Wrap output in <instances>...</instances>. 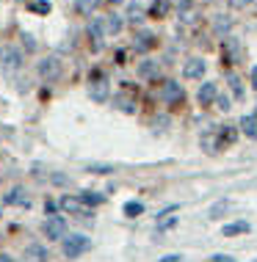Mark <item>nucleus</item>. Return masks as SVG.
<instances>
[{
    "mask_svg": "<svg viewBox=\"0 0 257 262\" xmlns=\"http://www.w3.org/2000/svg\"><path fill=\"white\" fill-rule=\"evenodd\" d=\"M0 67L6 69V72H17L19 67H23V50L14 45H0Z\"/></svg>",
    "mask_w": 257,
    "mask_h": 262,
    "instance_id": "nucleus-1",
    "label": "nucleus"
},
{
    "mask_svg": "<svg viewBox=\"0 0 257 262\" xmlns=\"http://www.w3.org/2000/svg\"><path fill=\"white\" fill-rule=\"evenodd\" d=\"M89 246H91V240L86 235H69L61 243V251H64V257H67V259H77L83 251H89Z\"/></svg>",
    "mask_w": 257,
    "mask_h": 262,
    "instance_id": "nucleus-2",
    "label": "nucleus"
},
{
    "mask_svg": "<svg viewBox=\"0 0 257 262\" xmlns=\"http://www.w3.org/2000/svg\"><path fill=\"white\" fill-rule=\"evenodd\" d=\"M36 72H39L42 80H55V77L61 75V58L58 55H47V58H42Z\"/></svg>",
    "mask_w": 257,
    "mask_h": 262,
    "instance_id": "nucleus-3",
    "label": "nucleus"
},
{
    "mask_svg": "<svg viewBox=\"0 0 257 262\" xmlns=\"http://www.w3.org/2000/svg\"><path fill=\"white\" fill-rule=\"evenodd\" d=\"M45 235H47L50 240H61V243H64V240L69 237V235H67V221H64L61 215H53V218L45 224Z\"/></svg>",
    "mask_w": 257,
    "mask_h": 262,
    "instance_id": "nucleus-4",
    "label": "nucleus"
},
{
    "mask_svg": "<svg viewBox=\"0 0 257 262\" xmlns=\"http://www.w3.org/2000/svg\"><path fill=\"white\" fill-rule=\"evenodd\" d=\"M108 94H111V86H108V80H105V75L94 77V80L89 83V97L94 102H105V100H108Z\"/></svg>",
    "mask_w": 257,
    "mask_h": 262,
    "instance_id": "nucleus-5",
    "label": "nucleus"
},
{
    "mask_svg": "<svg viewBox=\"0 0 257 262\" xmlns=\"http://www.w3.org/2000/svg\"><path fill=\"white\" fill-rule=\"evenodd\" d=\"M205 72H208V63H205L202 58H188L183 67V75L188 77V80H202Z\"/></svg>",
    "mask_w": 257,
    "mask_h": 262,
    "instance_id": "nucleus-6",
    "label": "nucleus"
},
{
    "mask_svg": "<svg viewBox=\"0 0 257 262\" xmlns=\"http://www.w3.org/2000/svg\"><path fill=\"white\" fill-rule=\"evenodd\" d=\"M183 86L180 83H174V80H169L166 86H163V102L166 105H180L183 102Z\"/></svg>",
    "mask_w": 257,
    "mask_h": 262,
    "instance_id": "nucleus-7",
    "label": "nucleus"
},
{
    "mask_svg": "<svg viewBox=\"0 0 257 262\" xmlns=\"http://www.w3.org/2000/svg\"><path fill=\"white\" fill-rule=\"evenodd\" d=\"M89 36L94 39V47H103V39L108 36V31H105V19H103V17L94 19V23L89 25Z\"/></svg>",
    "mask_w": 257,
    "mask_h": 262,
    "instance_id": "nucleus-8",
    "label": "nucleus"
},
{
    "mask_svg": "<svg viewBox=\"0 0 257 262\" xmlns=\"http://www.w3.org/2000/svg\"><path fill=\"white\" fill-rule=\"evenodd\" d=\"M133 47H135L139 53H147L149 47H155V33H152V31H141V33H135Z\"/></svg>",
    "mask_w": 257,
    "mask_h": 262,
    "instance_id": "nucleus-9",
    "label": "nucleus"
},
{
    "mask_svg": "<svg viewBox=\"0 0 257 262\" xmlns=\"http://www.w3.org/2000/svg\"><path fill=\"white\" fill-rule=\"evenodd\" d=\"M158 72H161V67H158V61H152V58L139 63V77H144V80H155Z\"/></svg>",
    "mask_w": 257,
    "mask_h": 262,
    "instance_id": "nucleus-10",
    "label": "nucleus"
},
{
    "mask_svg": "<svg viewBox=\"0 0 257 262\" xmlns=\"http://www.w3.org/2000/svg\"><path fill=\"white\" fill-rule=\"evenodd\" d=\"M199 102L202 105H210L213 100H216L219 97V89H216V83H202V86H199Z\"/></svg>",
    "mask_w": 257,
    "mask_h": 262,
    "instance_id": "nucleus-11",
    "label": "nucleus"
},
{
    "mask_svg": "<svg viewBox=\"0 0 257 262\" xmlns=\"http://www.w3.org/2000/svg\"><path fill=\"white\" fill-rule=\"evenodd\" d=\"M25 259H28V262H45V259H47V249H45L42 243H31V246L25 249Z\"/></svg>",
    "mask_w": 257,
    "mask_h": 262,
    "instance_id": "nucleus-12",
    "label": "nucleus"
},
{
    "mask_svg": "<svg viewBox=\"0 0 257 262\" xmlns=\"http://www.w3.org/2000/svg\"><path fill=\"white\" fill-rule=\"evenodd\" d=\"M191 6H194V0H180V3H177V17H180L183 25L194 23V11H191Z\"/></svg>",
    "mask_w": 257,
    "mask_h": 262,
    "instance_id": "nucleus-13",
    "label": "nucleus"
},
{
    "mask_svg": "<svg viewBox=\"0 0 257 262\" xmlns=\"http://www.w3.org/2000/svg\"><path fill=\"white\" fill-rule=\"evenodd\" d=\"M58 207L64 212H81L83 210V202H81V196H61Z\"/></svg>",
    "mask_w": 257,
    "mask_h": 262,
    "instance_id": "nucleus-14",
    "label": "nucleus"
},
{
    "mask_svg": "<svg viewBox=\"0 0 257 262\" xmlns=\"http://www.w3.org/2000/svg\"><path fill=\"white\" fill-rule=\"evenodd\" d=\"M125 17H127V23L139 25L141 19L147 17V11H144V6H141V3H130V6H127V11H125Z\"/></svg>",
    "mask_w": 257,
    "mask_h": 262,
    "instance_id": "nucleus-15",
    "label": "nucleus"
},
{
    "mask_svg": "<svg viewBox=\"0 0 257 262\" xmlns=\"http://www.w3.org/2000/svg\"><path fill=\"white\" fill-rule=\"evenodd\" d=\"M171 9V0H152V6H149V17L155 19H163Z\"/></svg>",
    "mask_w": 257,
    "mask_h": 262,
    "instance_id": "nucleus-16",
    "label": "nucleus"
},
{
    "mask_svg": "<svg viewBox=\"0 0 257 262\" xmlns=\"http://www.w3.org/2000/svg\"><path fill=\"white\" fill-rule=\"evenodd\" d=\"M210 25H213V31H216V33H230L232 17H227V14H216V17L210 19Z\"/></svg>",
    "mask_w": 257,
    "mask_h": 262,
    "instance_id": "nucleus-17",
    "label": "nucleus"
},
{
    "mask_svg": "<svg viewBox=\"0 0 257 262\" xmlns=\"http://www.w3.org/2000/svg\"><path fill=\"white\" fill-rule=\"evenodd\" d=\"M105 31H108V36H113V33H119L122 31V25H125V19L119 17V14H105Z\"/></svg>",
    "mask_w": 257,
    "mask_h": 262,
    "instance_id": "nucleus-18",
    "label": "nucleus"
},
{
    "mask_svg": "<svg viewBox=\"0 0 257 262\" xmlns=\"http://www.w3.org/2000/svg\"><path fill=\"white\" fill-rule=\"evenodd\" d=\"M241 130H244L249 138L257 141V113H249V116L241 119Z\"/></svg>",
    "mask_w": 257,
    "mask_h": 262,
    "instance_id": "nucleus-19",
    "label": "nucleus"
},
{
    "mask_svg": "<svg viewBox=\"0 0 257 262\" xmlns=\"http://www.w3.org/2000/svg\"><path fill=\"white\" fill-rule=\"evenodd\" d=\"M219 146H221L219 136H216V133H213V130H208V133H205V136H202V149L208 152V155H213V152L219 149Z\"/></svg>",
    "mask_w": 257,
    "mask_h": 262,
    "instance_id": "nucleus-20",
    "label": "nucleus"
},
{
    "mask_svg": "<svg viewBox=\"0 0 257 262\" xmlns=\"http://www.w3.org/2000/svg\"><path fill=\"white\" fill-rule=\"evenodd\" d=\"M100 6H103V0H77V11H81V17H91Z\"/></svg>",
    "mask_w": 257,
    "mask_h": 262,
    "instance_id": "nucleus-21",
    "label": "nucleus"
},
{
    "mask_svg": "<svg viewBox=\"0 0 257 262\" xmlns=\"http://www.w3.org/2000/svg\"><path fill=\"white\" fill-rule=\"evenodd\" d=\"M6 204H25V188L17 185L9 190V196H6Z\"/></svg>",
    "mask_w": 257,
    "mask_h": 262,
    "instance_id": "nucleus-22",
    "label": "nucleus"
},
{
    "mask_svg": "<svg viewBox=\"0 0 257 262\" xmlns=\"http://www.w3.org/2000/svg\"><path fill=\"white\" fill-rule=\"evenodd\" d=\"M249 232V224L246 221H238V224H227L224 226V237H232V235H244Z\"/></svg>",
    "mask_w": 257,
    "mask_h": 262,
    "instance_id": "nucleus-23",
    "label": "nucleus"
},
{
    "mask_svg": "<svg viewBox=\"0 0 257 262\" xmlns=\"http://www.w3.org/2000/svg\"><path fill=\"white\" fill-rule=\"evenodd\" d=\"M81 202L86 204V207H97V204H103V193H94V190H86V193H81Z\"/></svg>",
    "mask_w": 257,
    "mask_h": 262,
    "instance_id": "nucleus-24",
    "label": "nucleus"
},
{
    "mask_svg": "<svg viewBox=\"0 0 257 262\" xmlns=\"http://www.w3.org/2000/svg\"><path fill=\"white\" fill-rule=\"evenodd\" d=\"M116 108L122 111V113H130V116H133V113H135V102L130 100V97L119 94V97H116Z\"/></svg>",
    "mask_w": 257,
    "mask_h": 262,
    "instance_id": "nucleus-25",
    "label": "nucleus"
},
{
    "mask_svg": "<svg viewBox=\"0 0 257 262\" xmlns=\"http://www.w3.org/2000/svg\"><path fill=\"white\" fill-rule=\"evenodd\" d=\"M227 83H230V91L235 94V100H244V86H241V77L238 75H230V77H227Z\"/></svg>",
    "mask_w": 257,
    "mask_h": 262,
    "instance_id": "nucleus-26",
    "label": "nucleus"
},
{
    "mask_svg": "<svg viewBox=\"0 0 257 262\" xmlns=\"http://www.w3.org/2000/svg\"><path fill=\"white\" fill-rule=\"evenodd\" d=\"M122 212L127 218H135V215H141V212H144V204L141 202H127L125 207H122Z\"/></svg>",
    "mask_w": 257,
    "mask_h": 262,
    "instance_id": "nucleus-27",
    "label": "nucleus"
},
{
    "mask_svg": "<svg viewBox=\"0 0 257 262\" xmlns=\"http://www.w3.org/2000/svg\"><path fill=\"white\" fill-rule=\"evenodd\" d=\"M227 210H230V202H227V199H221V202H216V204H213V207L208 210V215H210V218H221Z\"/></svg>",
    "mask_w": 257,
    "mask_h": 262,
    "instance_id": "nucleus-28",
    "label": "nucleus"
},
{
    "mask_svg": "<svg viewBox=\"0 0 257 262\" xmlns=\"http://www.w3.org/2000/svg\"><path fill=\"white\" fill-rule=\"evenodd\" d=\"M23 45H25V50H28V53L36 50V39H33L31 33H23Z\"/></svg>",
    "mask_w": 257,
    "mask_h": 262,
    "instance_id": "nucleus-29",
    "label": "nucleus"
},
{
    "mask_svg": "<svg viewBox=\"0 0 257 262\" xmlns=\"http://www.w3.org/2000/svg\"><path fill=\"white\" fill-rule=\"evenodd\" d=\"M33 11L47 14V11H50V3H47V0H39V3H33Z\"/></svg>",
    "mask_w": 257,
    "mask_h": 262,
    "instance_id": "nucleus-30",
    "label": "nucleus"
},
{
    "mask_svg": "<svg viewBox=\"0 0 257 262\" xmlns=\"http://www.w3.org/2000/svg\"><path fill=\"white\" fill-rule=\"evenodd\" d=\"M227 3H230V9H246L252 0H227Z\"/></svg>",
    "mask_w": 257,
    "mask_h": 262,
    "instance_id": "nucleus-31",
    "label": "nucleus"
},
{
    "mask_svg": "<svg viewBox=\"0 0 257 262\" xmlns=\"http://www.w3.org/2000/svg\"><path fill=\"white\" fill-rule=\"evenodd\" d=\"M216 105H219V111H230V100H227V97H216Z\"/></svg>",
    "mask_w": 257,
    "mask_h": 262,
    "instance_id": "nucleus-32",
    "label": "nucleus"
},
{
    "mask_svg": "<svg viewBox=\"0 0 257 262\" xmlns=\"http://www.w3.org/2000/svg\"><path fill=\"white\" fill-rule=\"evenodd\" d=\"M89 171H94V174H108V171H113L111 166H91Z\"/></svg>",
    "mask_w": 257,
    "mask_h": 262,
    "instance_id": "nucleus-33",
    "label": "nucleus"
},
{
    "mask_svg": "<svg viewBox=\"0 0 257 262\" xmlns=\"http://www.w3.org/2000/svg\"><path fill=\"white\" fill-rule=\"evenodd\" d=\"M53 182H55V185H69V177H64V174H55V177H53Z\"/></svg>",
    "mask_w": 257,
    "mask_h": 262,
    "instance_id": "nucleus-34",
    "label": "nucleus"
},
{
    "mask_svg": "<svg viewBox=\"0 0 257 262\" xmlns=\"http://www.w3.org/2000/svg\"><path fill=\"white\" fill-rule=\"evenodd\" d=\"M183 257H180V254H166V257H161L158 262H180Z\"/></svg>",
    "mask_w": 257,
    "mask_h": 262,
    "instance_id": "nucleus-35",
    "label": "nucleus"
},
{
    "mask_svg": "<svg viewBox=\"0 0 257 262\" xmlns=\"http://www.w3.org/2000/svg\"><path fill=\"white\" fill-rule=\"evenodd\" d=\"M213 262H235V259L227 257V254H213Z\"/></svg>",
    "mask_w": 257,
    "mask_h": 262,
    "instance_id": "nucleus-36",
    "label": "nucleus"
},
{
    "mask_svg": "<svg viewBox=\"0 0 257 262\" xmlns=\"http://www.w3.org/2000/svg\"><path fill=\"white\" fill-rule=\"evenodd\" d=\"M252 89H254V91H257V67H254V69H252Z\"/></svg>",
    "mask_w": 257,
    "mask_h": 262,
    "instance_id": "nucleus-37",
    "label": "nucleus"
},
{
    "mask_svg": "<svg viewBox=\"0 0 257 262\" xmlns=\"http://www.w3.org/2000/svg\"><path fill=\"white\" fill-rule=\"evenodd\" d=\"M0 262H11V257L9 254H0Z\"/></svg>",
    "mask_w": 257,
    "mask_h": 262,
    "instance_id": "nucleus-38",
    "label": "nucleus"
},
{
    "mask_svg": "<svg viewBox=\"0 0 257 262\" xmlns=\"http://www.w3.org/2000/svg\"><path fill=\"white\" fill-rule=\"evenodd\" d=\"M254 9H257V0H254Z\"/></svg>",
    "mask_w": 257,
    "mask_h": 262,
    "instance_id": "nucleus-39",
    "label": "nucleus"
}]
</instances>
